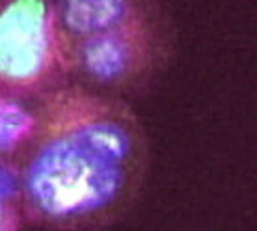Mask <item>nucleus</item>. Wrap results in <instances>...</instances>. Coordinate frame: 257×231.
Wrapping results in <instances>:
<instances>
[{
    "label": "nucleus",
    "instance_id": "f257e3e1",
    "mask_svg": "<svg viewBox=\"0 0 257 231\" xmlns=\"http://www.w3.org/2000/svg\"><path fill=\"white\" fill-rule=\"evenodd\" d=\"M13 162L26 224L103 231L140 199L151 148L128 101L69 82L36 101L34 133Z\"/></svg>",
    "mask_w": 257,
    "mask_h": 231
},
{
    "label": "nucleus",
    "instance_id": "f03ea898",
    "mask_svg": "<svg viewBox=\"0 0 257 231\" xmlns=\"http://www.w3.org/2000/svg\"><path fill=\"white\" fill-rule=\"evenodd\" d=\"M69 82L104 95H138L159 78L174 54V30L164 8L119 26L69 41Z\"/></svg>",
    "mask_w": 257,
    "mask_h": 231
},
{
    "label": "nucleus",
    "instance_id": "7ed1b4c3",
    "mask_svg": "<svg viewBox=\"0 0 257 231\" xmlns=\"http://www.w3.org/2000/svg\"><path fill=\"white\" fill-rule=\"evenodd\" d=\"M69 84L52 0H0V88L39 101Z\"/></svg>",
    "mask_w": 257,
    "mask_h": 231
},
{
    "label": "nucleus",
    "instance_id": "20e7f679",
    "mask_svg": "<svg viewBox=\"0 0 257 231\" xmlns=\"http://www.w3.org/2000/svg\"><path fill=\"white\" fill-rule=\"evenodd\" d=\"M65 45L161 10L162 0H52Z\"/></svg>",
    "mask_w": 257,
    "mask_h": 231
},
{
    "label": "nucleus",
    "instance_id": "39448f33",
    "mask_svg": "<svg viewBox=\"0 0 257 231\" xmlns=\"http://www.w3.org/2000/svg\"><path fill=\"white\" fill-rule=\"evenodd\" d=\"M36 127V103L0 88V162L15 161Z\"/></svg>",
    "mask_w": 257,
    "mask_h": 231
},
{
    "label": "nucleus",
    "instance_id": "423d86ee",
    "mask_svg": "<svg viewBox=\"0 0 257 231\" xmlns=\"http://www.w3.org/2000/svg\"><path fill=\"white\" fill-rule=\"evenodd\" d=\"M25 224L17 166L13 161L0 162V231H23Z\"/></svg>",
    "mask_w": 257,
    "mask_h": 231
}]
</instances>
